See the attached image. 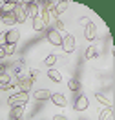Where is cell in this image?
<instances>
[{"instance_id":"obj_1","label":"cell","mask_w":115,"mask_h":120,"mask_svg":"<svg viewBox=\"0 0 115 120\" xmlns=\"http://www.w3.org/2000/svg\"><path fill=\"white\" fill-rule=\"evenodd\" d=\"M29 100V95L28 93H22V91H18L15 95H11L8 98V105L9 107H16V105H26V102Z\"/></svg>"},{"instance_id":"obj_2","label":"cell","mask_w":115,"mask_h":120,"mask_svg":"<svg viewBox=\"0 0 115 120\" xmlns=\"http://www.w3.org/2000/svg\"><path fill=\"white\" fill-rule=\"evenodd\" d=\"M22 9L26 11V15H29L31 18H37L40 15V4L38 2H22L20 4Z\"/></svg>"},{"instance_id":"obj_3","label":"cell","mask_w":115,"mask_h":120,"mask_svg":"<svg viewBox=\"0 0 115 120\" xmlns=\"http://www.w3.org/2000/svg\"><path fill=\"white\" fill-rule=\"evenodd\" d=\"M60 47L64 49V53H73V51H75V47H77L75 37H73V35H66V37L62 38Z\"/></svg>"},{"instance_id":"obj_4","label":"cell","mask_w":115,"mask_h":120,"mask_svg":"<svg viewBox=\"0 0 115 120\" xmlns=\"http://www.w3.org/2000/svg\"><path fill=\"white\" fill-rule=\"evenodd\" d=\"M95 37H97V24L90 22V24L84 27V38L91 42V40H95Z\"/></svg>"},{"instance_id":"obj_5","label":"cell","mask_w":115,"mask_h":120,"mask_svg":"<svg viewBox=\"0 0 115 120\" xmlns=\"http://www.w3.org/2000/svg\"><path fill=\"white\" fill-rule=\"evenodd\" d=\"M11 13H13V16H15L16 24H18V22L22 24L24 20L28 18V15H26V11H24V9H22V6H20V2H18V4H16V6H15V9H13Z\"/></svg>"},{"instance_id":"obj_6","label":"cell","mask_w":115,"mask_h":120,"mask_svg":"<svg viewBox=\"0 0 115 120\" xmlns=\"http://www.w3.org/2000/svg\"><path fill=\"white\" fill-rule=\"evenodd\" d=\"M88 105H90V100H88V97H77L75 104H73V107H75V111H86L88 109Z\"/></svg>"},{"instance_id":"obj_7","label":"cell","mask_w":115,"mask_h":120,"mask_svg":"<svg viewBox=\"0 0 115 120\" xmlns=\"http://www.w3.org/2000/svg\"><path fill=\"white\" fill-rule=\"evenodd\" d=\"M15 86H18V89L22 91V93H29V89H31V86H33V80H31L29 76L28 78H18V82L15 84Z\"/></svg>"},{"instance_id":"obj_8","label":"cell","mask_w":115,"mask_h":120,"mask_svg":"<svg viewBox=\"0 0 115 120\" xmlns=\"http://www.w3.org/2000/svg\"><path fill=\"white\" fill-rule=\"evenodd\" d=\"M15 84H16V82H13L9 75H6V73H4V75H0V91L11 89V87H13Z\"/></svg>"},{"instance_id":"obj_9","label":"cell","mask_w":115,"mask_h":120,"mask_svg":"<svg viewBox=\"0 0 115 120\" xmlns=\"http://www.w3.org/2000/svg\"><path fill=\"white\" fill-rule=\"evenodd\" d=\"M51 102L57 107H66V104H68V100H66V97L62 93H51Z\"/></svg>"},{"instance_id":"obj_10","label":"cell","mask_w":115,"mask_h":120,"mask_svg":"<svg viewBox=\"0 0 115 120\" xmlns=\"http://www.w3.org/2000/svg\"><path fill=\"white\" fill-rule=\"evenodd\" d=\"M20 38V33L16 29H11V31H6V44H11V45H16Z\"/></svg>"},{"instance_id":"obj_11","label":"cell","mask_w":115,"mask_h":120,"mask_svg":"<svg viewBox=\"0 0 115 120\" xmlns=\"http://www.w3.org/2000/svg\"><path fill=\"white\" fill-rule=\"evenodd\" d=\"M48 40H49V44H51V45H60L62 44V35H60V33H57L55 29H49V33H48Z\"/></svg>"},{"instance_id":"obj_12","label":"cell","mask_w":115,"mask_h":120,"mask_svg":"<svg viewBox=\"0 0 115 120\" xmlns=\"http://www.w3.org/2000/svg\"><path fill=\"white\" fill-rule=\"evenodd\" d=\"M66 9H68V2H55L51 13H53V16H59V15H62Z\"/></svg>"},{"instance_id":"obj_13","label":"cell","mask_w":115,"mask_h":120,"mask_svg":"<svg viewBox=\"0 0 115 120\" xmlns=\"http://www.w3.org/2000/svg\"><path fill=\"white\" fill-rule=\"evenodd\" d=\"M13 73L16 75V78H22V75L26 73V64H24L22 60H18L13 64Z\"/></svg>"},{"instance_id":"obj_14","label":"cell","mask_w":115,"mask_h":120,"mask_svg":"<svg viewBox=\"0 0 115 120\" xmlns=\"http://www.w3.org/2000/svg\"><path fill=\"white\" fill-rule=\"evenodd\" d=\"M33 98L38 100V102H42V100H49V98H51V93H49L48 89H37V91H35V95H33Z\"/></svg>"},{"instance_id":"obj_15","label":"cell","mask_w":115,"mask_h":120,"mask_svg":"<svg viewBox=\"0 0 115 120\" xmlns=\"http://www.w3.org/2000/svg\"><path fill=\"white\" fill-rule=\"evenodd\" d=\"M24 116V105H16V107H11V118H22Z\"/></svg>"},{"instance_id":"obj_16","label":"cell","mask_w":115,"mask_h":120,"mask_svg":"<svg viewBox=\"0 0 115 120\" xmlns=\"http://www.w3.org/2000/svg\"><path fill=\"white\" fill-rule=\"evenodd\" d=\"M111 115H113V105H111V107H104L99 115V120H110Z\"/></svg>"},{"instance_id":"obj_17","label":"cell","mask_w":115,"mask_h":120,"mask_svg":"<svg viewBox=\"0 0 115 120\" xmlns=\"http://www.w3.org/2000/svg\"><path fill=\"white\" fill-rule=\"evenodd\" d=\"M48 76H49L53 82H57V84H60V82H62V75L57 71V69H49V71H48Z\"/></svg>"},{"instance_id":"obj_18","label":"cell","mask_w":115,"mask_h":120,"mask_svg":"<svg viewBox=\"0 0 115 120\" xmlns=\"http://www.w3.org/2000/svg\"><path fill=\"white\" fill-rule=\"evenodd\" d=\"M33 29H35V31H44V29H46V26H44V22H42L40 16L33 18Z\"/></svg>"},{"instance_id":"obj_19","label":"cell","mask_w":115,"mask_h":120,"mask_svg":"<svg viewBox=\"0 0 115 120\" xmlns=\"http://www.w3.org/2000/svg\"><path fill=\"white\" fill-rule=\"evenodd\" d=\"M2 22L6 24V26H13V24H16V20H15V16H13V13H4Z\"/></svg>"},{"instance_id":"obj_20","label":"cell","mask_w":115,"mask_h":120,"mask_svg":"<svg viewBox=\"0 0 115 120\" xmlns=\"http://www.w3.org/2000/svg\"><path fill=\"white\" fill-rule=\"evenodd\" d=\"M95 98H97V100H99L100 104H104V105H106V107H111V98H108V97H104V95H102V93H97V95H95Z\"/></svg>"},{"instance_id":"obj_21","label":"cell","mask_w":115,"mask_h":120,"mask_svg":"<svg viewBox=\"0 0 115 120\" xmlns=\"http://www.w3.org/2000/svg\"><path fill=\"white\" fill-rule=\"evenodd\" d=\"M68 87H69V91H79L80 89V82H79V80H77V78H69L68 80Z\"/></svg>"},{"instance_id":"obj_22","label":"cell","mask_w":115,"mask_h":120,"mask_svg":"<svg viewBox=\"0 0 115 120\" xmlns=\"http://www.w3.org/2000/svg\"><path fill=\"white\" fill-rule=\"evenodd\" d=\"M16 4H18V2H15V0H11V2H4V6H2V11H4V13H11V11L15 9Z\"/></svg>"},{"instance_id":"obj_23","label":"cell","mask_w":115,"mask_h":120,"mask_svg":"<svg viewBox=\"0 0 115 120\" xmlns=\"http://www.w3.org/2000/svg\"><path fill=\"white\" fill-rule=\"evenodd\" d=\"M97 55H99V51L93 47V45H90L88 49H86V58L88 60H91V58H97Z\"/></svg>"},{"instance_id":"obj_24","label":"cell","mask_w":115,"mask_h":120,"mask_svg":"<svg viewBox=\"0 0 115 120\" xmlns=\"http://www.w3.org/2000/svg\"><path fill=\"white\" fill-rule=\"evenodd\" d=\"M55 62H57V55H48L46 58H44V66H48V68H53Z\"/></svg>"},{"instance_id":"obj_25","label":"cell","mask_w":115,"mask_h":120,"mask_svg":"<svg viewBox=\"0 0 115 120\" xmlns=\"http://www.w3.org/2000/svg\"><path fill=\"white\" fill-rule=\"evenodd\" d=\"M16 49V45H11V44H6L4 45V51H6V56H9V55H13Z\"/></svg>"},{"instance_id":"obj_26","label":"cell","mask_w":115,"mask_h":120,"mask_svg":"<svg viewBox=\"0 0 115 120\" xmlns=\"http://www.w3.org/2000/svg\"><path fill=\"white\" fill-rule=\"evenodd\" d=\"M91 22V20H90V18H88V16H80V18H79V24H80V26H88V24Z\"/></svg>"},{"instance_id":"obj_27","label":"cell","mask_w":115,"mask_h":120,"mask_svg":"<svg viewBox=\"0 0 115 120\" xmlns=\"http://www.w3.org/2000/svg\"><path fill=\"white\" fill-rule=\"evenodd\" d=\"M62 29H64V24H62L60 20H55V31H57V33H60Z\"/></svg>"},{"instance_id":"obj_28","label":"cell","mask_w":115,"mask_h":120,"mask_svg":"<svg viewBox=\"0 0 115 120\" xmlns=\"http://www.w3.org/2000/svg\"><path fill=\"white\" fill-rule=\"evenodd\" d=\"M6 45V31H0V47Z\"/></svg>"},{"instance_id":"obj_29","label":"cell","mask_w":115,"mask_h":120,"mask_svg":"<svg viewBox=\"0 0 115 120\" xmlns=\"http://www.w3.org/2000/svg\"><path fill=\"white\" fill-rule=\"evenodd\" d=\"M53 120H68V118H66L64 115H55V116H53Z\"/></svg>"},{"instance_id":"obj_30","label":"cell","mask_w":115,"mask_h":120,"mask_svg":"<svg viewBox=\"0 0 115 120\" xmlns=\"http://www.w3.org/2000/svg\"><path fill=\"white\" fill-rule=\"evenodd\" d=\"M6 58V51H4V47H0V60Z\"/></svg>"},{"instance_id":"obj_31","label":"cell","mask_w":115,"mask_h":120,"mask_svg":"<svg viewBox=\"0 0 115 120\" xmlns=\"http://www.w3.org/2000/svg\"><path fill=\"white\" fill-rule=\"evenodd\" d=\"M2 16H4V11H2V9H0V20H2Z\"/></svg>"},{"instance_id":"obj_32","label":"cell","mask_w":115,"mask_h":120,"mask_svg":"<svg viewBox=\"0 0 115 120\" xmlns=\"http://www.w3.org/2000/svg\"><path fill=\"white\" fill-rule=\"evenodd\" d=\"M15 120H24V116H22V118H15Z\"/></svg>"}]
</instances>
